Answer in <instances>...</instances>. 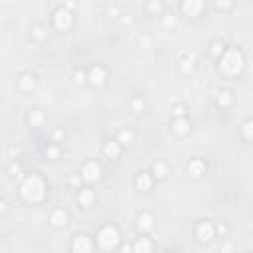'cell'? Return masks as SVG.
I'll return each instance as SVG.
<instances>
[{
	"instance_id": "1",
	"label": "cell",
	"mask_w": 253,
	"mask_h": 253,
	"mask_svg": "<svg viewBox=\"0 0 253 253\" xmlns=\"http://www.w3.org/2000/svg\"><path fill=\"white\" fill-rule=\"evenodd\" d=\"M99 241L103 243L105 247H111V245H115V243H117V231L111 230V227H105L103 233H101V239H99Z\"/></svg>"
},
{
	"instance_id": "12",
	"label": "cell",
	"mask_w": 253,
	"mask_h": 253,
	"mask_svg": "<svg viewBox=\"0 0 253 253\" xmlns=\"http://www.w3.org/2000/svg\"><path fill=\"white\" fill-rule=\"evenodd\" d=\"M138 186H148V180H147V178H142V176H141V178H138Z\"/></svg>"
},
{
	"instance_id": "8",
	"label": "cell",
	"mask_w": 253,
	"mask_h": 253,
	"mask_svg": "<svg viewBox=\"0 0 253 253\" xmlns=\"http://www.w3.org/2000/svg\"><path fill=\"white\" fill-rule=\"evenodd\" d=\"M138 221H141V224H138V225H141V227H150V218L148 216H141V218H138Z\"/></svg>"
},
{
	"instance_id": "3",
	"label": "cell",
	"mask_w": 253,
	"mask_h": 253,
	"mask_svg": "<svg viewBox=\"0 0 253 253\" xmlns=\"http://www.w3.org/2000/svg\"><path fill=\"white\" fill-rule=\"evenodd\" d=\"M97 176H99V168L93 166V164H89V166L85 168V178H87V180H95Z\"/></svg>"
},
{
	"instance_id": "10",
	"label": "cell",
	"mask_w": 253,
	"mask_h": 253,
	"mask_svg": "<svg viewBox=\"0 0 253 253\" xmlns=\"http://www.w3.org/2000/svg\"><path fill=\"white\" fill-rule=\"evenodd\" d=\"M107 152H109V154H117V147H115V144H107Z\"/></svg>"
},
{
	"instance_id": "9",
	"label": "cell",
	"mask_w": 253,
	"mask_h": 253,
	"mask_svg": "<svg viewBox=\"0 0 253 253\" xmlns=\"http://www.w3.org/2000/svg\"><path fill=\"white\" fill-rule=\"evenodd\" d=\"M245 132H247V137H253V123L245 125Z\"/></svg>"
},
{
	"instance_id": "7",
	"label": "cell",
	"mask_w": 253,
	"mask_h": 253,
	"mask_svg": "<svg viewBox=\"0 0 253 253\" xmlns=\"http://www.w3.org/2000/svg\"><path fill=\"white\" fill-rule=\"evenodd\" d=\"M54 224H65V214H61V212H58V214H55V216H54Z\"/></svg>"
},
{
	"instance_id": "11",
	"label": "cell",
	"mask_w": 253,
	"mask_h": 253,
	"mask_svg": "<svg viewBox=\"0 0 253 253\" xmlns=\"http://www.w3.org/2000/svg\"><path fill=\"white\" fill-rule=\"evenodd\" d=\"M121 138H123V141H126V142H129V138H131V132L123 131V132H121Z\"/></svg>"
},
{
	"instance_id": "5",
	"label": "cell",
	"mask_w": 253,
	"mask_h": 253,
	"mask_svg": "<svg viewBox=\"0 0 253 253\" xmlns=\"http://www.w3.org/2000/svg\"><path fill=\"white\" fill-rule=\"evenodd\" d=\"M200 235H202V239H210V235H212L210 225H200Z\"/></svg>"
},
{
	"instance_id": "6",
	"label": "cell",
	"mask_w": 253,
	"mask_h": 253,
	"mask_svg": "<svg viewBox=\"0 0 253 253\" xmlns=\"http://www.w3.org/2000/svg\"><path fill=\"white\" fill-rule=\"evenodd\" d=\"M101 77H103V71H101L99 67H97V69H91V79H93V81H97V83H99Z\"/></svg>"
},
{
	"instance_id": "13",
	"label": "cell",
	"mask_w": 253,
	"mask_h": 253,
	"mask_svg": "<svg viewBox=\"0 0 253 253\" xmlns=\"http://www.w3.org/2000/svg\"><path fill=\"white\" fill-rule=\"evenodd\" d=\"M81 200H83V202H85V204H87V202H89V200H91V194H89V192H85L83 196H81Z\"/></svg>"
},
{
	"instance_id": "2",
	"label": "cell",
	"mask_w": 253,
	"mask_h": 253,
	"mask_svg": "<svg viewBox=\"0 0 253 253\" xmlns=\"http://www.w3.org/2000/svg\"><path fill=\"white\" fill-rule=\"evenodd\" d=\"M75 251H79V253L89 251V245H87V241H85V235H77V239H75Z\"/></svg>"
},
{
	"instance_id": "4",
	"label": "cell",
	"mask_w": 253,
	"mask_h": 253,
	"mask_svg": "<svg viewBox=\"0 0 253 253\" xmlns=\"http://www.w3.org/2000/svg\"><path fill=\"white\" fill-rule=\"evenodd\" d=\"M148 249H150V245H148L147 239H141V241L137 243V253H148Z\"/></svg>"
}]
</instances>
